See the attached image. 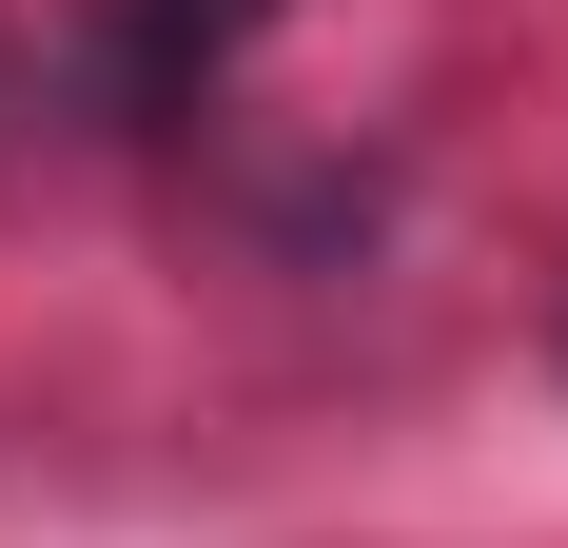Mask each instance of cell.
Instances as JSON below:
<instances>
[{"label":"cell","instance_id":"1","mask_svg":"<svg viewBox=\"0 0 568 548\" xmlns=\"http://www.w3.org/2000/svg\"><path fill=\"white\" fill-rule=\"evenodd\" d=\"M275 0H158V59H196V40H255Z\"/></svg>","mask_w":568,"mask_h":548}]
</instances>
